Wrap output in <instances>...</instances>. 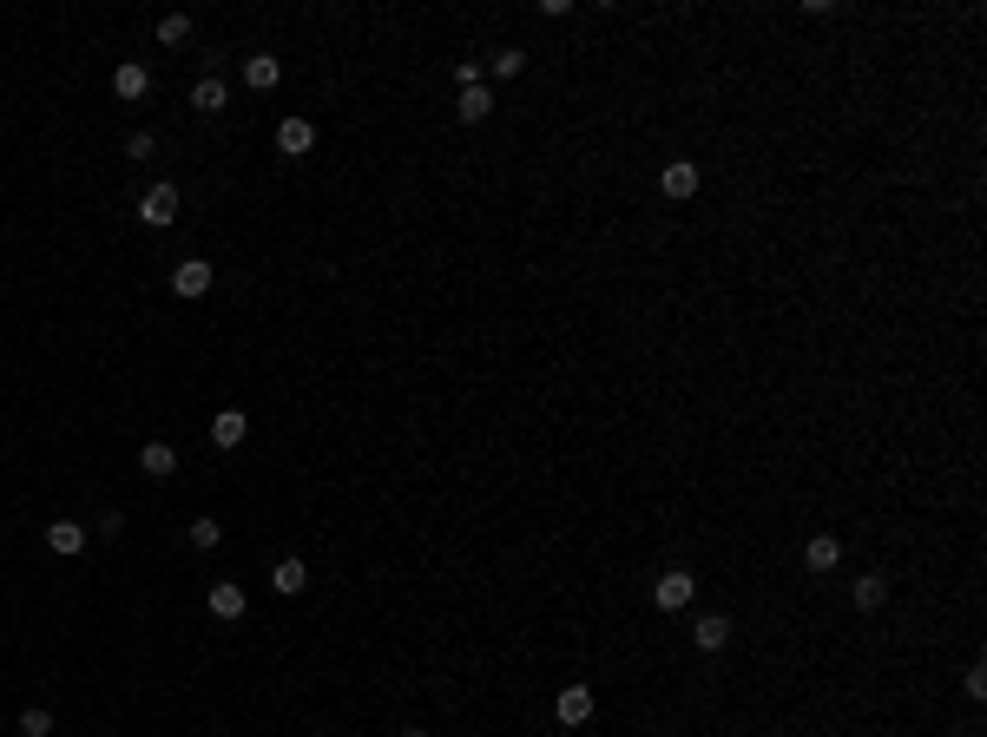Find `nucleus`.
I'll use <instances>...</instances> for the list:
<instances>
[{
	"label": "nucleus",
	"mask_w": 987,
	"mask_h": 737,
	"mask_svg": "<svg viewBox=\"0 0 987 737\" xmlns=\"http://www.w3.org/2000/svg\"><path fill=\"white\" fill-rule=\"evenodd\" d=\"M244 435H251V415H244V408H218V415H211V441H218V448H237Z\"/></svg>",
	"instance_id": "obj_7"
},
{
	"label": "nucleus",
	"mask_w": 987,
	"mask_h": 737,
	"mask_svg": "<svg viewBox=\"0 0 987 737\" xmlns=\"http://www.w3.org/2000/svg\"><path fill=\"white\" fill-rule=\"evenodd\" d=\"M224 99H231L224 93V79H198V86H191V106L198 112H224Z\"/></svg>",
	"instance_id": "obj_17"
},
{
	"label": "nucleus",
	"mask_w": 987,
	"mask_h": 737,
	"mask_svg": "<svg viewBox=\"0 0 987 737\" xmlns=\"http://www.w3.org/2000/svg\"><path fill=\"white\" fill-rule=\"evenodd\" d=\"M520 66H527V53H520V47H501L494 60H487V73H494V79H514Z\"/></svg>",
	"instance_id": "obj_20"
},
{
	"label": "nucleus",
	"mask_w": 987,
	"mask_h": 737,
	"mask_svg": "<svg viewBox=\"0 0 987 737\" xmlns=\"http://www.w3.org/2000/svg\"><path fill=\"white\" fill-rule=\"evenodd\" d=\"M658 185H665V198H678V204H685V198H698V165H691V158H672Z\"/></svg>",
	"instance_id": "obj_6"
},
{
	"label": "nucleus",
	"mask_w": 987,
	"mask_h": 737,
	"mask_svg": "<svg viewBox=\"0 0 987 737\" xmlns=\"http://www.w3.org/2000/svg\"><path fill=\"white\" fill-rule=\"evenodd\" d=\"M455 79H461V93H468V86H481V60H461Z\"/></svg>",
	"instance_id": "obj_25"
},
{
	"label": "nucleus",
	"mask_w": 987,
	"mask_h": 737,
	"mask_svg": "<svg viewBox=\"0 0 987 737\" xmlns=\"http://www.w3.org/2000/svg\"><path fill=\"white\" fill-rule=\"evenodd\" d=\"M593 711H599L593 685H560V698H553V718H560L566 731H580V724H593Z\"/></svg>",
	"instance_id": "obj_1"
},
{
	"label": "nucleus",
	"mask_w": 987,
	"mask_h": 737,
	"mask_svg": "<svg viewBox=\"0 0 987 737\" xmlns=\"http://www.w3.org/2000/svg\"><path fill=\"white\" fill-rule=\"evenodd\" d=\"M836 560H843V540L836 534H816L810 547H803V566H810V573H836Z\"/></svg>",
	"instance_id": "obj_11"
},
{
	"label": "nucleus",
	"mask_w": 987,
	"mask_h": 737,
	"mask_svg": "<svg viewBox=\"0 0 987 737\" xmlns=\"http://www.w3.org/2000/svg\"><path fill=\"white\" fill-rule=\"evenodd\" d=\"M20 731H27V737H47V731H53V711H40V705L20 711Z\"/></svg>",
	"instance_id": "obj_22"
},
{
	"label": "nucleus",
	"mask_w": 987,
	"mask_h": 737,
	"mask_svg": "<svg viewBox=\"0 0 987 737\" xmlns=\"http://www.w3.org/2000/svg\"><path fill=\"white\" fill-rule=\"evenodd\" d=\"M277 152H283V158L316 152V126H310V119H283V126H277Z\"/></svg>",
	"instance_id": "obj_5"
},
{
	"label": "nucleus",
	"mask_w": 987,
	"mask_h": 737,
	"mask_svg": "<svg viewBox=\"0 0 987 737\" xmlns=\"http://www.w3.org/2000/svg\"><path fill=\"white\" fill-rule=\"evenodd\" d=\"M47 547L60 553V560H73V553L86 547V527H79V520H53V527H47Z\"/></svg>",
	"instance_id": "obj_14"
},
{
	"label": "nucleus",
	"mask_w": 987,
	"mask_h": 737,
	"mask_svg": "<svg viewBox=\"0 0 987 737\" xmlns=\"http://www.w3.org/2000/svg\"><path fill=\"white\" fill-rule=\"evenodd\" d=\"M172 218H178V185H165V178H158V185H152V191L139 198V224H152V231H165Z\"/></svg>",
	"instance_id": "obj_3"
},
{
	"label": "nucleus",
	"mask_w": 987,
	"mask_h": 737,
	"mask_svg": "<svg viewBox=\"0 0 987 737\" xmlns=\"http://www.w3.org/2000/svg\"><path fill=\"white\" fill-rule=\"evenodd\" d=\"M487 112H494V93H487V86H468V93H461V106H455V119H461V126H481Z\"/></svg>",
	"instance_id": "obj_16"
},
{
	"label": "nucleus",
	"mask_w": 987,
	"mask_h": 737,
	"mask_svg": "<svg viewBox=\"0 0 987 737\" xmlns=\"http://www.w3.org/2000/svg\"><path fill=\"white\" fill-rule=\"evenodd\" d=\"M152 152H158L152 132H132V139H126V158H152Z\"/></svg>",
	"instance_id": "obj_24"
},
{
	"label": "nucleus",
	"mask_w": 987,
	"mask_h": 737,
	"mask_svg": "<svg viewBox=\"0 0 987 737\" xmlns=\"http://www.w3.org/2000/svg\"><path fill=\"white\" fill-rule=\"evenodd\" d=\"M402 737H428V731H402Z\"/></svg>",
	"instance_id": "obj_26"
},
{
	"label": "nucleus",
	"mask_w": 987,
	"mask_h": 737,
	"mask_svg": "<svg viewBox=\"0 0 987 737\" xmlns=\"http://www.w3.org/2000/svg\"><path fill=\"white\" fill-rule=\"evenodd\" d=\"M172 290L178 297H211V264H204V257H185V264L172 270Z\"/></svg>",
	"instance_id": "obj_4"
},
{
	"label": "nucleus",
	"mask_w": 987,
	"mask_h": 737,
	"mask_svg": "<svg viewBox=\"0 0 987 737\" xmlns=\"http://www.w3.org/2000/svg\"><path fill=\"white\" fill-rule=\"evenodd\" d=\"M277 79H283V60H277V53H251V60H244V86H257V93H270Z\"/></svg>",
	"instance_id": "obj_12"
},
{
	"label": "nucleus",
	"mask_w": 987,
	"mask_h": 737,
	"mask_svg": "<svg viewBox=\"0 0 987 737\" xmlns=\"http://www.w3.org/2000/svg\"><path fill=\"white\" fill-rule=\"evenodd\" d=\"M691 645H698V652H724V645H731V619H724V612H705V619L691 626Z\"/></svg>",
	"instance_id": "obj_9"
},
{
	"label": "nucleus",
	"mask_w": 987,
	"mask_h": 737,
	"mask_svg": "<svg viewBox=\"0 0 987 737\" xmlns=\"http://www.w3.org/2000/svg\"><path fill=\"white\" fill-rule=\"evenodd\" d=\"M112 93H119V99H145V93H152V73H145L139 60H126L119 73H112Z\"/></svg>",
	"instance_id": "obj_13"
},
{
	"label": "nucleus",
	"mask_w": 987,
	"mask_h": 737,
	"mask_svg": "<svg viewBox=\"0 0 987 737\" xmlns=\"http://www.w3.org/2000/svg\"><path fill=\"white\" fill-rule=\"evenodd\" d=\"M191 40V14H165L158 20V47H185Z\"/></svg>",
	"instance_id": "obj_19"
},
{
	"label": "nucleus",
	"mask_w": 987,
	"mask_h": 737,
	"mask_svg": "<svg viewBox=\"0 0 987 737\" xmlns=\"http://www.w3.org/2000/svg\"><path fill=\"white\" fill-rule=\"evenodd\" d=\"M961 691H968V698H987V665H968V678H961Z\"/></svg>",
	"instance_id": "obj_23"
},
{
	"label": "nucleus",
	"mask_w": 987,
	"mask_h": 737,
	"mask_svg": "<svg viewBox=\"0 0 987 737\" xmlns=\"http://www.w3.org/2000/svg\"><path fill=\"white\" fill-rule=\"evenodd\" d=\"M211 619H244V586H237V580L211 586Z\"/></svg>",
	"instance_id": "obj_15"
},
{
	"label": "nucleus",
	"mask_w": 987,
	"mask_h": 737,
	"mask_svg": "<svg viewBox=\"0 0 987 737\" xmlns=\"http://www.w3.org/2000/svg\"><path fill=\"white\" fill-rule=\"evenodd\" d=\"M139 468L152 474V481H172V474H178V448H172V441H145V448H139Z\"/></svg>",
	"instance_id": "obj_8"
},
{
	"label": "nucleus",
	"mask_w": 987,
	"mask_h": 737,
	"mask_svg": "<svg viewBox=\"0 0 987 737\" xmlns=\"http://www.w3.org/2000/svg\"><path fill=\"white\" fill-rule=\"evenodd\" d=\"M691 593H698V580H691L685 566H672V573H658V586H652L658 612H685V606H691Z\"/></svg>",
	"instance_id": "obj_2"
},
{
	"label": "nucleus",
	"mask_w": 987,
	"mask_h": 737,
	"mask_svg": "<svg viewBox=\"0 0 987 737\" xmlns=\"http://www.w3.org/2000/svg\"><path fill=\"white\" fill-rule=\"evenodd\" d=\"M270 586H277L283 599H297L303 586H310V566H303L297 553H290V560H277V566H270Z\"/></svg>",
	"instance_id": "obj_10"
},
{
	"label": "nucleus",
	"mask_w": 987,
	"mask_h": 737,
	"mask_svg": "<svg viewBox=\"0 0 987 737\" xmlns=\"http://www.w3.org/2000/svg\"><path fill=\"white\" fill-rule=\"evenodd\" d=\"M218 540H224V527H218L211 514H204V520H191V547H198V553H211Z\"/></svg>",
	"instance_id": "obj_21"
},
{
	"label": "nucleus",
	"mask_w": 987,
	"mask_h": 737,
	"mask_svg": "<svg viewBox=\"0 0 987 737\" xmlns=\"http://www.w3.org/2000/svg\"><path fill=\"white\" fill-rule=\"evenodd\" d=\"M882 599H889V580H882V573H862V580H856V606H862V612H876Z\"/></svg>",
	"instance_id": "obj_18"
}]
</instances>
